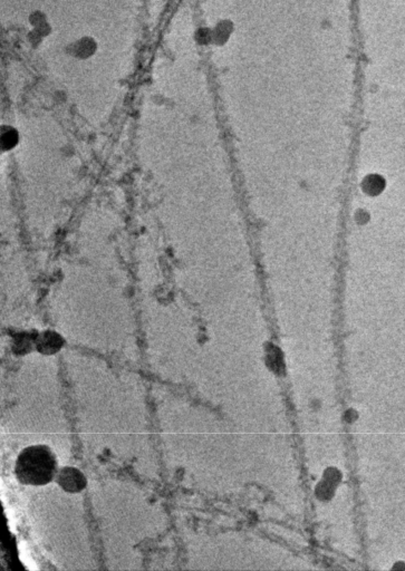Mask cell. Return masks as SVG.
Returning <instances> with one entry per match:
<instances>
[{
  "label": "cell",
  "instance_id": "cell-6",
  "mask_svg": "<svg viewBox=\"0 0 405 571\" xmlns=\"http://www.w3.org/2000/svg\"><path fill=\"white\" fill-rule=\"evenodd\" d=\"M366 185H367V189H368L369 192H373V193H375V192H378V191L382 190L383 181H382V179L377 177V176H371L367 180Z\"/></svg>",
  "mask_w": 405,
  "mask_h": 571
},
{
  "label": "cell",
  "instance_id": "cell-5",
  "mask_svg": "<svg viewBox=\"0 0 405 571\" xmlns=\"http://www.w3.org/2000/svg\"><path fill=\"white\" fill-rule=\"evenodd\" d=\"M18 142V133L11 128H3L2 134V148L3 150H10Z\"/></svg>",
  "mask_w": 405,
  "mask_h": 571
},
{
  "label": "cell",
  "instance_id": "cell-2",
  "mask_svg": "<svg viewBox=\"0 0 405 571\" xmlns=\"http://www.w3.org/2000/svg\"><path fill=\"white\" fill-rule=\"evenodd\" d=\"M56 482L66 492L78 493L86 488V477L78 469L66 467L56 474Z\"/></svg>",
  "mask_w": 405,
  "mask_h": 571
},
{
  "label": "cell",
  "instance_id": "cell-4",
  "mask_svg": "<svg viewBox=\"0 0 405 571\" xmlns=\"http://www.w3.org/2000/svg\"><path fill=\"white\" fill-rule=\"evenodd\" d=\"M95 47L96 45L94 44V41L91 38H82L81 41H78L77 43H75L74 46V55L77 57H81V58H86V57H90L93 52L95 51Z\"/></svg>",
  "mask_w": 405,
  "mask_h": 571
},
{
  "label": "cell",
  "instance_id": "cell-3",
  "mask_svg": "<svg viewBox=\"0 0 405 571\" xmlns=\"http://www.w3.org/2000/svg\"><path fill=\"white\" fill-rule=\"evenodd\" d=\"M37 350L43 354H55L63 346V338L54 331H45L36 338Z\"/></svg>",
  "mask_w": 405,
  "mask_h": 571
},
{
  "label": "cell",
  "instance_id": "cell-1",
  "mask_svg": "<svg viewBox=\"0 0 405 571\" xmlns=\"http://www.w3.org/2000/svg\"><path fill=\"white\" fill-rule=\"evenodd\" d=\"M15 474L23 484L45 486L57 474V460L48 447H28L17 457Z\"/></svg>",
  "mask_w": 405,
  "mask_h": 571
}]
</instances>
